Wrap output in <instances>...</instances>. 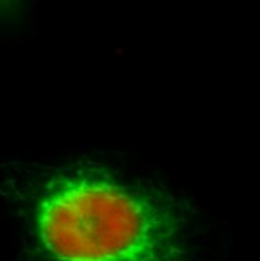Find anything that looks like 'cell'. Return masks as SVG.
Returning a JSON list of instances; mask_svg holds the SVG:
<instances>
[{
    "label": "cell",
    "instance_id": "1",
    "mask_svg": "<svg viewBox=\"0 0 260 261\" xmlns=\"http://www.w3.org/2000/svg\"><path fill=\"white\" fill-rule=\"evenodd\" d=\"M0 210L19 261H192L190 193L123 149H11Z\"/></svg>",
    "mask_w": 260,
    "mask_h": 261
}]
</instances>
